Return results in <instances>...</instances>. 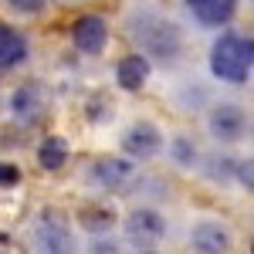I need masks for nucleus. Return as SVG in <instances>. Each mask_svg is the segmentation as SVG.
I'll return each instance as SVG.
<instances>
[{
    "mask_svg": "<svg viewBox=\"0 0 254 254\" xmlns=\"http://www.w3.org/2000/svg\"><path fill=\"white\" fill-rule=\"evenodd\" d=\"M34 248H38V254H75V234L58 210H44L38 217Z\"/></svg>",
    "mask_w": 254,
    "mask_h": 254,
    "instance_id": "obj_3",
    "label": "nucleus"
},
{
    "mask_svg": "<svg viewBox=\"0 0 254 254\" xmlns=\"http://www.w3.org/2000/svg\"><path fill=\"white\" fill-rule=\"evenodd\" d=\"M116 81L126 92H139V88L149 81V58H146V55H129V58H122L119 68H116Z\"/></svg>",
    "mask_w": 254,
    "mask_h": 254,
    "instance_id": "obj_12",
    "label": "nucleus"
},
{
    "mask_svg": "<svg viewBox=\"0 0 254 254\" xmlns=\"http://www.w3.org/2000/svg\"><path fill=\"white\" fill-rule=\"evenodd\" d=\"M170 149H173V156H176V163H183V166H190L196 159V149H193V142L187 136H176L173 142H170Z\"/></svg>",
    "mask_w": 254,
    "mask_h": 254,
    "instance_id": "obj_16",
    "label": "nucleus"
},
{
    "mask_svg": "<svg viewBox=\"0 0 254 254\" xmlns=\"http://www.w3.org/2000/svg\"><path fill=\"white\" fill-rule=\"evenodd\" d=\"M190 241H193L196 254H231L234 248V237L220 220H200L190 231Z\"/></svg>",
    "mask_w": 254,
    "mask_h": 254,
    "instance_id": "obj_7",
    "label": "nucleus"
},
{
    "mask_svg": "<svg viewBox=\"0 0 254 254\" xmlns=\"http://www.w3.org/2000/svg\"><path fill=\"white\" fill-rule=\"evenodd\" d=\"M183 3L203 27H224L237 10V0H183Z\"/></svg>",
    "mask_w": 254,
    "mask_h": 254,
    "instance_id": "obj_11",
    "label": "nucleus"
},
{
    "mask_svg": "<svg viewBox=\"0 0 254 254\" xmlns=\"http://www.w3.org/2000/svg\"><path fill=\"white\" fill-rule=\"evenodd\" d=\"M27 58V41L24 34H17L14 27H0V71L17 68Z\"/></svg>",
    "mask_w": 254,
    "mask_h": 254,
    "instance_id": "obj_13",
    "label": "nucleus"
},
{
    "mask_svg": "<svg viewBox=\"0 0 254 254\" xmlns=\"http://www.w3.org/2000/svg\"><path fill=\"white\" fill-rule=\"evenodd\" d=\"M10 105H14V116L20 122H34L48 109V92H44L41 81H27V85H20L17 92H14V102Z\"/></svg>",
    "mask_w": 254,
    "mask_h": 254,
    "instance_id": "obj_10",
    "label": "nucleus"
},
{
    "mask_svg": "<svg viewBox=\"0 0 254 254\" xmlns=\"http://www.w3.org/2000/svg\"><path fill=\"white\" fill-rule=\"evenodd\" d=\"M78 217H81V224H85L88 231H95V234L112 231V224H116V210H112V207H102V203H85Z\"/></svg>",
    "mask_w": 254,
    "mask_h": 254,
    "instance_id": "obj_15",
    "label": "nucleus"
},
{
    "mask_svg": "<svg viewBox=\"0 0 254 254\" xmlns=\"http://www.w3.org/2000/svg\"><path fill=\"white\" fill-rule=\"evenodd\" d=\"M71 41H75V48L81 55H102L105 44H109V24L102 17H95V14H85V17L75 20Z\"/></svg>",
    "mask_w": 254,
    "mask_h": 254,
    "instance_id": "obj_6",
    "label": "nucleus"
},
{
    "mask_svg": "<svg viewBox=\"0 0 254 254\" xmlns=\"http://www.w3.org/2000/svg\"><path fill=\"white\" fill-rule=\"evenodd\" d=\"M38 159L44 170H61L68 163V139L64 136H48L38 149Z\"/></svg>",
    "mask_w": 254,
    "mask_h": 254,
    "instance_id": "obj_14",
    "label": "nucleus"
},
{
    "mask_svg": "<svg viewBox=\"0 0 254 254\" xmlns=\"http://www.w3.org/2000/svg\"><path fill=\"white\" fill-rule=\"evenodd\" d=\"M20 173H17V166H10V163H3L0 166V183H17Z\"/></svg>",
    "mask_w": 254,
    "mask_h": 254,
    "instance_id": "obj_19",
    "label": "nucleus"
},
{
    "mask_svg": "<svg viewBox=\"0 0 254 254\" xmlns=\"http://www.w3.org/2000/svg\"><path fill=\"white\" fill-rule=\"evenodd\" d=\"M122 149H126L129 156H136V159H149L163 149V132H159L153 122H136V126L126 129Z\"/></svg>",
    "mask_w": 254,
    "mask_h": 254,
    "instance_id": "obj_9",
    "label": "nucleus"
},
{
    "mask_svg": "<svg viewBox=\"0 0 254 254\" xmlns=\"http://www.w3.org/2000/svg\"><path fill=\"white\" fill-rule=\"evenodd\" d=\"M126 237L139 251H153L166 237V217L159 210H153V207H139V210H132L126 217Z\"/></svg>",
    "mask_w": 254,
    "mask_h": 254,
    "instance_id": "obj_4",
    "label": "nucleus"
},
{
    "mask_svg": "<svg viewBox=\"0 0 254 254\" xmlns=\"http://www.w3.org/2000/svg\"><path fill=\"white\" fill-rule=\"evenodd\" d=\"M207 126H210V136L217 142H237V139L244 136V129H248V116L234 102H220V105L210 109Z\"/></svg>",
    "mask_w": 254,
    "mask_h": 254,
    "instance_id": "obj_5",
    "label": "nucleus"
},
{
    "mask_svg": "<svg viewBox=\"0 0 254 254\" xmlns=\"http://www.w3.org/2000/svg\"><path fill=\"white\" fill-rule=\"evenodd\" d=\"M251 58H254V44L251 38H241V34H220L210 48V71L214 78L241 85L251 75Z\"/></svg>",
    "mask_w": 254,
    "mask_h": 254,
    "instance_id": "obj_1",
    "label": "nucleus"
},
{
    "mask_svg": "<svg viewBox=\"0 0 254 254\" xmlns=\"http://www.w3.org/2000/svg\"><path fill=\"white\" fill-rule=\"evenodd\" d=\"M88 254H119V244H116V241H105V237H102V241H95V244L88 248Z\"/></svg>",
    "mask_w": 254,
    "mask_h": 254,
    "instance_id": "obj_18",
    "label": "nucleus"
},
{
    "mask_svg": "<svg viewBox=\"0 0 254 254\" xmlns=\"http://www.w3.org/2000/svg\"><path fill=\"white\" fill-rule=\"evenodd\" d=\"M14 14H38V10H44L48 7V0H3Z\"/></svg>",
    "mask_w": 254,
    "mask_h": 254,
    "instance_id": "obj_17",
    "label": "nucleus"
},
{
    "mask_svg": "<svg viewBox=\"0 0 254 254\" xmlns=\"http://www.w3.org/2000/svg\"><path fill=\"white\" fill-rule=\"evenodd\" d=\"M136 41H139V48H142L146 55H156V58H166V61L176 58V55H180V44H183L176 24L166 20V17H139Z\"/></svg>",
    "mask_w": 254,
    "mask_h": 254,
    "instance_id": "obj_2",
    "label": "nucleus"
},
{
    "mask_svg": "<svg viewBox=\"0 0 254 254\" xmlns=\"http://www.w3.org/2000/svg\"><path fill=\"white\" fill-rule=\"evenodd\" d=\"M92 180H95L102 190H116V193H122V190L136 180V166H132L129 159H122V156H105V159L95 163Z\"/></svg>",
    "mask_w": 254,
    "mask_h": 254,
    "instance_id": "obj_8",
    "label": "nucleus"
}]
</instances>
